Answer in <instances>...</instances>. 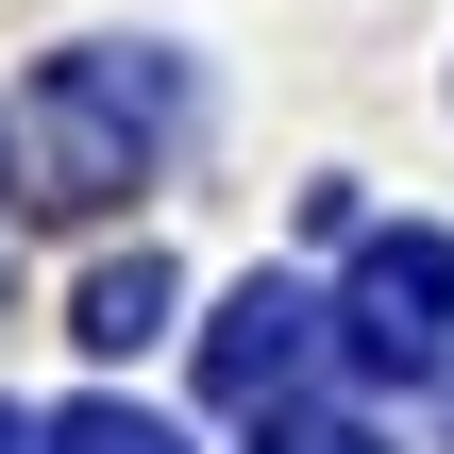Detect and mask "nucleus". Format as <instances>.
Wrapping results in <instances>:
<instances>
[{"label": "nucleus", "mask_w": 454, "mask_h": 454, "mask_svg": "<svg viewBox=\"0 0 454 454\" xmlns=\"http://www.w3.org/2000/svg\"><path fill=\"white\" fill-rule=\"evenodd\" d=\"M152 135H168V67H152V51H51V67L17 84V118H0L17 202H51V219L118 202V185L152 168Z\"/></svg>", "instance_id": "nucleus-1"}, {"label": "nucleus", "mask_w": 454, "mask_h": 454, "mask_svg": "<svg viewBox=\"0 0 454 454\" xmlns=\"http://www.w3.org/2000/svg\"><path fill=\"white\" fill-rule=\"evenodd\" d=\"M354 371H454V236H371L354 253V303H337Z\"/></svg>", "instance_id": "nucleus-2"}, {"label": "nucleus", "mask_w": 454, "mask_h": 454, "mask_svg": "<svg viewBox=\"0 0 454 454\" xmlns=\"http://www.w3.org/2000/svg\"><path fill=\"white\" fill-rule=\"evenodd\" d=\"M303 371H320V303H303L286 270H253V286H236V303L202 320V387H219L236 421H270V404H286Z\"/></svg>", "instance_id": "nucleus-3"}, {"label": "nucleus", "mask_w": 454, "mask_h": 454, "mask_svg": "<svg viewBox=\"0 0 454 454\" xmlns=\"http://www.w3.org/2000/svg\"><path fill=\"white\" fill-rule=\"evenodd\" d=\"M152 320H168V253H135V270H84V320H67V337H84V354H135Z\"/></svg>", "instance_id": "nucleus-4"}, {"label": "nucleus", "mask_w": 454, "mask_h": 454, "mask_svg": "<svg viewBox=\"0 0 454 454\" xmlns=\"http://www.w3.org/2000/svg\"><path fill=\"white\" fill-rule=\"evenodd\" d=\"M34 454H185L168 421H135V404H84V421H51Z\"/></svg>", "instance_id": "nucleus-5"}, {"label": "nucleus", "mask_w": 454, "mask_h": 454, "mask_svg": "<svg viewBox=\"0 0 454 454\" xmlns=\"http://www.w3.org/2000/svg\"><path fill=\"white\" fill-rule=\"evenodd\" d=\"M270 454H387V438H371V421H286Z\"/></svg>", "instance_id": "nucleus-6"}, {"label": "nucleus", "mask_w": 454, "mask_h": 454, "mask_svg": "<svg viewBox=\"0 0 454 454\" xmlns=\"http://www.w3.org/2000/svg\"><path fill=\"white\" fill-rule=\"evenodd\" d=\"M0 454H34V421H17V404H0Z\"/></svg>", "instance_id": "nucleus-7"}]
</instances>
